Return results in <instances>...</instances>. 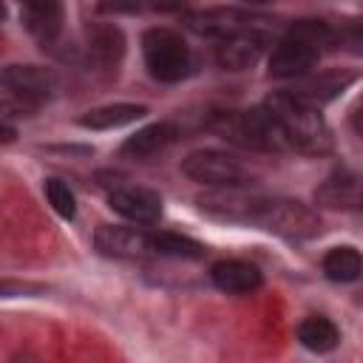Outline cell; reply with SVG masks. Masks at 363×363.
<instances>
[{
  "mask_svg": "<svg viewBox=\"0 0 363 363\" xmlns=\"http://www.w3.org/2000/svg\"><path fill=\"white\" fill-rule=\"evenodd\" d=\"M264 105L269 108V113L281 125L284 139H286L289 147H295L306 156H323L335 147L332 130H329L326 119L320 116V108L306 105V102L289 96L286 91L272 94Z\"/></svg>",
  "mask_w": 363,
  "mask_h": 363,
  "instance_id": "6da1fadb",
  "label": "cell"
},
{
  "mask_svg": "<svg viewBox=\"0 0 363 363\" xmlns=\"http://www.w3.org/2000/svg\"><path fill=\"white\" fill-rule=\"evenodd\" d=\"M335 34L329 31L326 23H315V20H303L298 26H292L272 48L269 54V74L278 79H295L303 77L320 57V48L326 43H332Z\"/></svg>",
  "mask_w": 363,
  "mask_h": 363,
  "instance_id": "7a4b0ae2",
  "label": "cell"
},
{
  "mask_svg": "<svg viewBox=\"0 0 363 363\" xmlns=\"http://www.w3.org/2000/svg\"><path fill=\"white\" fill-rule=\"evenodd\" d=\"M210 128L218 130L224 139L238 142L244 147H255V150L289 147L286 139H284L281 125L275 122V116L269 113L267 105L252 108V111H241V113H218Z\"/></svg>",
  "mask_w": 363,
  "mask_h": 363,
  "instance_id": "3957f363",
  "label": "cell"
},
{
  "mask_svg": "<svg viewBox=\"0 0 363 363\" xmlns=\"http://www.w3.org/2000/svg\"><path fill=\"white\" fill-rule=\"evenodd\" d=\"M57 91V77L40 65H9L3 71V108L11 116L20 111L23 116L43 108Z\"/></svg>",
  "mask_w": 363,
  "mask_h": 363,
  "instance_id": "277c9868",
  "label": "cell"
},
{
  "mask_svg": "<svg viewBox=\"0 0 363 363\" xmlns=\"http://www.w3.org/2000/svg\"><path fill=\"white\" fill-rule=\"evenodd\" d=\"M142 57L150 77L159 82H179L193 68V54L173 28H147L142 34Z\"/></svg>",
  "mask_w": 363,
  "mask_h": 363,
  "instance_id": "5b68a950",
  "label": "cell"
},
{
  "mask_svg": "<svg viewBox=\"0 0 363 363\" xmlns=\"http://www.w3.org/2000/svg\"><path fill=\"white\" fill-rule=\"evenodd\" d=\"M255 227H264L281 238L289 241H303L320 233V216L306 207L303 201L292 199H264V207L255 218Z\"/></svg>",
  "mask_w": 363,
  "mask_h": 363,
  "instance_id": "8992f818",
  "label": "cell"
},
{
  "mask_svg": "<svg viewBox=\"0 0 363 363\" xmlns=\"http://www.w3.org/2000/svg\"><path fill=\"white\" fill-rule=\"evenodd\" d=\"M267 196L250 193L241 184H224V187H210L204 190L196 204L204 216L218 218V221H230V224H255L261 207H264Z\"/></svg>",
  "mask_w": 363,
  "mask_h": 363,
  "instance_id": "52a82bcc",
  "label": "cell"
},
{
  "mask_svg": "<svg viewBox=\"0 0 363 363\" xmlns=\"http://www.w3.org/2000/svg\"><path fill=\"white\" fill-rule=\"evenodd\" d=\"M187 23L196 34L213 40H230L241 34H269V20L244 9H207L193 14Z\"/></svg>",
  "mask_w": 363,
  "mask_h": 363,
  "instance_id": "ba28073f",
  "label": "cell"
},
{
  "mask_svg": "<svg viewBox=\"0 0 363 363\" xmlns=\"http://www.w3.org/2000/svg\"><path fill=\"white\" fill-rule=\"evenodd\" d=\"M182 173L190 182H199L207 187L244 184V179H247L244 164L224 150H193L190 156L182 159Z\"/></svg>",
  "mask_w": 363,
  "mask_h": 363,
  "instance_id": "9c48e42d",
  "label": "cell"
},
{
  "mask_svg": "<svg viewBox=\"0 0 363 363\" xmlns=\"http://www.w3.org/2000/svg\"><path fill=\"white\" fill-rule=\"evenodd\" d=\"M108 204L122 218L142 224V227H150L162 218V199H159V193H153L147 187H133V184L116 187V190H111Z\"/></svg>",
  "mask_w": 363,
  "mask_h": 363,
  "instance_id": "30bf717a",
  "label": "cell"
},
{
  "mask_svg": "<svg viewBox=\"0 0 363 363\" xmlns=\"http://www.w3.org/2000/svg\"><path fill=\"white\" fill-rule=\"evenodd\" d=\"M94 247L111 258H139L147 250V233L122 224H102L94 233Z\"/></svg>",
  "mask_w": 363,
  "mask_h": 363,
  "instance_id": "8fae6325",
  "label": "cell"
},
{
  "mask_svg": "<svg viewBox=\"0 0 363 363\" xmlns=\"http://www.w3.org/2000/svg\"><path fill=\"white\" fill-rule=\"evenodd\" d=\"M23 23L34 40L48 45L62 31V3L60 0H23Z\"/></svg>",
  "mask_w": 363,
  "mask_h": 363,
  "instance_id": "7c38bea8",
  "label": "cell"
},
{
  "mask_svg": "<svg viewBox=\"0 0 363 363\" xmlns=\"http://www.w3.org/2000/svg\"><path fill=\"white\" fill-rule=\"evenodd\" d=\"M176 139H179V128L173 122H153V125H147V128H142V130H136L133 136L125 139L122 156L145 162V159L167 150Z\"/></svg>",
  "mask_w": 363,
  "mask_h": 363,
  "instance_id": "4fadbf2b",
  "label": "cell"
},
{
  "mask_svg": "<svg viewBox=\"0 0 363 363\" xmlns=\"http://www.w3.org/2000/svg\"><path fill=\"white\" fill-rule=\"evenodd\" d=\"M210 278L213 284L227 292V295H247V292H255L261 286V269L250 261H238V258H230V261H218L213 269H210Z\"/></svg>",
  "mask_w": 363,
  "mask_h": 363,
  "instance_id": "5bb4252c",
  "label": "cell"
},
{
  "mask_svg": "<svg viewBox=\"0 0 363 363\" xmlns=\"http://www.w3.org/2000/svg\"><path fill=\"white\" fill-rule=\"evenodd\" d=\"M267 40H269V34H241V37L218 40L216 60L227 71H244V68L255 65V60L261 57Z\"/></svg>",
  "mask_w": 363,
  "mask_h": 363,
  "instance_id": "9a60e30c",
  "label": "cell"
},
{
  "mask_svg": "<svg viewBox=\"0 0 363 363\" xmlns=\"http://www.w3.org/2000/svg\"><path fill=\"white\" fill-rule=\"evenodd\" d=\"M352 79H354L352 74L326 71V74H320V77H309V79H303V82H298V85L286 88V94H289V96H295V99H301V102H306V105L320 108L323 102L335 99L346 85H352Z\"/></svg>",
  "mask_w": 363,
  "mask_h": 363,
  "instance_id": "2e32d148",
  "label": "cell"
},
{
  "mask_svg": "<svg viewBox=\"0 0 363 363\" xmlns=\"http://www.w3.org/2000/svg\"><path fill=\"white\" fill-rule=\"evenodd\" d=\"M125 54V34L111 26V23H99L94 28H88V57L91 62H96L99 68H113L119 65Z\"/></svg>",
  "mask_w": 363,
  "mask_h": 363,
  "instance_id": "e0dca14e",
  "label": "cell"
},
{
  "mask_svg": "<svg viewBox=\"0 0 363 363\" xmlns=\"http://www.w3.org/2000/svg\"><path fill=\"white\" fill-rule=\"evenodd\" d=\"M145 113H147L145 105L113 102V105H102V108L85 111V113L79 116V125H82V128H91V130H113V128H125V125L139 122Z\"/></svg>",
  "mask_w": 363,
  "mask_h": 363,
  "instance_id": "ac0fdd59",
  "label": "cell"
},
{
  "mask_svg": "<svg viewBox=\"0 0 363 363\" xmlns=\"http://www.w3.org/2000/svg\"><path fill=\"white\" fill-rule=\"evenodd\" d=\"M318 201L340 210H363V182L354 176H337L318 187Z\"/></svg>",
  "mask_w": 363,
  "mask_h": 363,
  "instance_id": "d6986e66",
  "label": "cell"
},
{
  "mask_svg": "<svg viewBox=\"0 0 363 363\" xmlns=\"http://www.w3.org/2000/svg\"><path fill=\"white\" fill-rule=\"evenodd\" d=\"M298 340H301V346H306L309 352L323 354V352H332V349L340 343V332H337V326H335L329 318H323V315H309V318H303V320L298 323Z\"/></svg>",
  "mask_w": 363,
  "mask_h": 363,
  "instance_id": "ffe728a7",
  "label": "cell"
},
{
  "mask_svg": "<svg viewBox=\"0 0 363 363\" xmlns=\"http://www.w3.org/2000/svg\"><path fill=\"white\" fill-rule=\"evenodd\" d=\"M320 267H323V275H326L329 281L349 284V281H357V278L363 275V255H360L354 247H349V244L332 247V250L323 255Z\"/></svg>",
  "mask_w": 363,
  "mask_h": 363,
  "instance_id": "44dd1931",
  "label": "cell"
},
{
  "mask_svg": "<svg viewBox=\"0 0 363 363\" xmlns=\"http://www.w3.org/2000/svg\"><path fill=\"white\" fill-rule=\"evenodd\" d=\"M147 250L156 255H167V258H201L204 247L187 235L179 233H147Z\"/></svg>",
  "mask_w": 363,
  "mask_h": 363,
  "instance_id": "7402d4cb",
  "label": "cell"
},
{
  "mask_svg": "<svg viewBox=\"0 0 363 363\" xmlns=\"http://www.w3.org/2000/svg\"><path fill=\"white\" fill-rule=\"evenodd\" d=\"M43 187H45V199H48V204L54 207L57 216H62V218H74L77 216V199H74L71 187L62 179H45Z\"/></svg>",
  "mask_w": 363,
  "mask_h": 363,
  "instance_id": "603a6c76",
  "label": "cell"
},
{
  "mask_svg": "<svg viewBox=\"0 0 363 363\" xmlns=\"http://www.w3.org/2000/svg\"><path fill=\"white\" fill-rule=\"evenodd\" d=\"M337 43H340L346 51L363 54V23H352V26H346V28L337 34Z\"/></svg>",
  "mask_w": 363,
  "mask_h": 363,
  "instance_id": "cb8c5ba5",
  "label": "cell"
},
{
  "mask_svg": "<svg viewBox=\"0 0 363 363\" xmlns=\"http://www.w3.org/2000/svg\"><path fill=\"white\" fill-rule=\"evenodd\" d=\"M147 6L153 11H182L187 6V0H147Z\"/></svg>",
  "mask_w": 363,
  "mask_h": 363,
  "instance_id": "d4e9b609",
  "label": "cell"
},
{
  "mask_svg": "<svg viewBox=\"0 0 363 363\" xmlns=\"http://www.w3.org/2000/svg\"><path fill=\"white\" fill-rule=\"evenodd\" d=\"M352 125H354V130L363 136V99H360V105L354 108V116H352Z\"/></svg>",
  "mask_w": 363,
  "mask_h": 363,
  "instance_id": "484cf974",
  "label": "cell"
}]
</instances>
